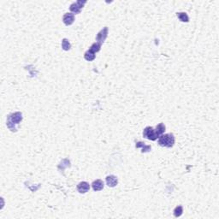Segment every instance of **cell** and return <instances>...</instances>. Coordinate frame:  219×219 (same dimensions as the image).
I'll list each match as a JSON object with an SVG mask.
<instances>
[{
    "instance_id": "1",
    "label": "cell",
    "mask_w": 219,
    "mask_h": 219,
    "mask_svg": "<svg viewBox=\"0 0 219 219\" xmlns=\"http://www.w3.org/2000/svg\"><path fill=\"white\" fill-rule=\"evenodd\" d=\"M158 144L163 147L171 148L175 144V137L173 134L162 135L158 137Z\"/></svg>"
},
{
    "instance_id": "2",
    "label": "cell",
    "mask_w": 219,
    "mask_h": 219,
    "mask_svg": "<svg viewBox=\"0 0 219 219\" xmlns=\"http://www.w3.org/2000/svg\"><path fill=\"white\" fill-rule=\"evenodd\" d=\"M143 137L146 138V139H150V140H152L154 141L156 139H158L159 137V135L157 133L156 129H154L153 127H147L143 131Z\"/></svg>"
},
{
    "instance_id": "3",
    "label": "cell",
    "mask_w": 219,
    "mask_h": 219,
    "mask_svg": "<svg viewBox=\"0 0 219 219\" xmlns=\"http://www.w3.org/2000/svg\"><path fill=\"white\" fill-rule=\"evenodd\" d=\"M22 120V113H21V112H15V113H13L11 115H9L7 126H10V125H11L12 124V125L14 126V127H15V124H18L19 123H21ZM15 128H16V127H15Z\"/></svg>"
},
{
    "instance_id": "4",
    "label": "cell",
    "mask_w": 219,
    "mask_h": 219,
    "mask_svg": "<svg viewBox=\"0 0 219 219\" xmlns=\"http://www.w3.org/2000/svg\"><path fill=\"white\" fill-rule=\"evenodd\" d=\"M86 3H87L86 1H80L79 0V1H77L76 3L72 4L70 5V7H69V10L74 14H79V13H80L81 9L83 8L84 4H86Z\"/></svg>"
},
{
    "instance_id": "5",
    "label": "cell",
    "mask_w": 219,
    "mask_h": 219,
    "mask_svg": "<svg viewBox=\"0 0 219 219\" xmlns=\"http://www.w3.org/2000/svg\"><path fill=\"white\" fill-rule=\"evenodd\" d=\"M107 36H108V28L107 27H105V28H103L100 32L98 33V34H97V36H96V40H97L99 43H100V44H103L104 40H106Z\"/></svg>"
},
{
    "instance_id": "6",
    "label": "cell",
    "mask_w": 219,
    "mask_h": 219,
    "mask_svg": "<svg viewBox=\"0 0 219 219\" xmlns=\"http://www.w3.org/2000/svg\"><path fill=\"white\" fill-rule=\"evenodd\" d=\"M63 22L66 26H70L75 22V15L72 13H66L63 17Z\"/></svg>"
},
{
    "instance_id": "7",
    "label": "cell",
    "mask_w": 219,
    "mask_h": 219,
    "mask_svg": "<svg viewBox=\"0 0 219 219\" xmlns=\"http://www.w3.org/2000/svg\"><path fill=\"white\" fill-rule=\"evenodd\" d=\"M90 189V185L87 182H80V183L77 185V190L80 194H86L88 193Z\"/></svg>"
},
{
    "instance_id": "8",
    "label": "cell",
    "mask_w": 219,
    "mask_h": 219,
    "mask_svg": "<svg viewBox=\"0 0 219 219\" xmlns=\"http://www.w3.org/2000/svg\"><path fill=\"white\" fill-rule=\"evenodd\" d=\"M105 180H106V183H107L108 187H114L118 183V179L115 175H108Z\"/></svg>"
},
{
    "instance_id": "9",
    "label": "cell",
    "mask_w": 219,
    "mask_h": 219,
    "mask_svg": "<svg viewBox=\"0 0 219 219\" xmlns=\"http://www.w3.org/2000/svg\"><path fill=\"white\" fill-rule=\"evenodd\" d=\"M104 182H103V181L100 179H98L96 180V181H94L92 183V189L94 190V191H101L103 188H104Z\"/></svg>"
},
{
    "instance_id": "10",
    "label": "cell",
    "mask_w": 219,
    "mask_h": 219,
    "mask_svg": "<svg viewBox=\"0 0 219 219\" xmlns=\"http://www.w3.org/2000/svg\"><path fill=\"white\" fill-rule=\"evenodd\" d=\"M136 148H141V150H142V152H148V151H151V146H147L146 144L144 143V142H142V141H139V142H137L135 145Z\"/></svg>"
},
{
    "instance_id": "11",
    "label": "cell",
    "mask_w": 219,
    "mask_h": 219,
    "mask_svg": "<svg viewBox=\"0 0 219 219\" xmlns=\"http://www.w3.org/2000/svg\"><path fill=\"white\" fill-rule=\"evenodd\" d=\"M176 16H177V18L182 22H188V21H189V17L187 15V13H185V12H179L176 14Z\"/></svg>"
},
{
    "instance_id": "12",
    "label": "cell",
    "mask_w": 219,
    "mask_h": 219,
    "mask_svg": "<svg viewBox=\"0 0 219 219\" xmlns=\"http://www.w3.org/2000/svg\"><path fill=\"white\" fill-rule=\"evenodd\" d=\"M101 45L102 44H100L99 42H96V43H94V44H92V45H91V47L89 48V51L93 52V53L99 52L100 51V49H101Z\"/></svg>"
},
{
    "instance_id": "13",
    "label": "cell",
    "mask_w": 219,
    "mask_h": 219,
    "mask_svg": "<svg viewBox=\"0 0 219 219\" xmlns=\"http://www.w3.org/2000/svg\"><path fill=\"white\" fill-rule=\"evenodd\" d=\"M84 57H85V59L87 60V61H92V60L95 59V53L90 52L88 50V52H86V53H85Z\"/></svg>"
},
{
    "instance_id": "14",
    "label": "cell",
    "mask_w": 219,
    "mask_h": 219,
    "mask_svg": "<svg viewBox=\"0 0 219 219\" xmlns=\"http://www.w3.org/2000/svg\"><path fill=\"white\" fill-rule=\"evenodd\" d=\"M62 48L64 49V51H69L70 48H71V45L69 43L67 39H64L62 40Z\"/></svg>"
},
{
    "instance_id": "15",
    "label": "cell",
    "mask_w": 219,
    "mask_h": 219,
    "mask_svg": "<svg viewBox=\"0 0 219 219\" xmlns=\"http://www.w3.org/2000/svg\"><path fill=\"white\" fill-rule=\"evenodd\" d=\"M182 212H183V208L182 205H178L175 208L174 210V216L175 217H179L181 216L182 215Z\"/></svg>"
},
{
    "instance_id": "16",
    "label": "cell",
    "mask_w": 219,
    "mask_h": 219,
    "mask_svg": "<svg viewBox=\"0 0 219 219\" xmlns=\"http://www.w3.org/2000/svg\"><path fill=\"white\" fill-rule=\"evenodd\" d=\"M156 131H157V133L159 135H163V133H164V131H165V126H164V124L163 123H159L157 127H156Z\"/></svg>"
}]
</instances>
